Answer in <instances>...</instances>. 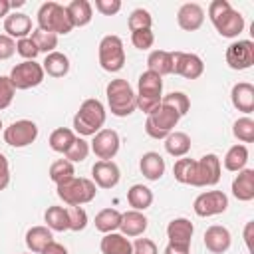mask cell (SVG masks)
I'll list each match as a JSON object with an SVG mask.
<instances>
[{"mask_svg":"<svg viewBox=\"0 0 254 254\" xmlns=\"http://www.w3.org/2000/svg\"><path fill=\"white\" fill-rule=\"evenodd\" d=\"M89 143L83 139V137H75V141L71 143V147L65 151V159L69 161V163H81V161H85L87 159V155H89Z\"/></svg>","mask_w":254,"mask_h":254,"instance_id":"obj_42","label":"cell"},{"mask_svg":"<svg viewBox=\"0 0 254 254\" xmlns=\"http://www.w3.org/2000/svg\"><path fill=\"white\" fill-rule=\"evenodd\" d=\"M44 220H46V226L52 232L69 230V218H67V208L65 206H60V204L48 206V210L44 212Z\"/></svg>","mask_w":254,"mask_h":254,"instance_id":"obj_33","label":"cell"},{"mask_svg":"<svg viewBox=\"0 0 254 254\" xmlns=\"http://www.w3.org/2000/svg\"><path fill=\"white\" fill-rule=\"evenodd\" d=\"M228 208V196L222 190H206L200 192L194 202H192V210L196 216L208 218V216H216L222 214Z\"/></svg>","mask_w":254,"mask_h":254,"instance_id":"obj_11","label":"cell"},{"mask_svg":"<svg viewBox=\"0 0 254 254\" xmlns=\"http://www.w3.org/2000/svg\"><path fill=\"white\" fill-rule=\"evenodd\" d=\"M16 54L24 58V62H34L40 54L38 46L34 44V40L28 36V38H22V40H16Z\"/></svg>","mask_w":254,"mask_h":254,"instance_id":"obj_44","label":"cell"},{"mask_svg":"<svg viewBox=\"0 0 254 254\" xmlns=\"http://www.w3.org/2000/svg\"><path fill=\"white\" fill-rule=\"evenodd\" d=\"M230 101L238 111H242L244 115H250L254 111V85L248 81L234 83L230 89Z\"/></svg>","mask_w":254,"mask_h":254,"instance_id":"obj_19","label":"cell"},{"mask_svg":"<svg viewBox=\"0 0 254 254\" xmlns=\"http://www.w3.org/2000/svg\"><path fill=\"white\" fill-rule=\"evenodd\" d=\"M48 175L56 185H60V183L75 177V169H73V163H69L67 159H58V161H54L50 165V173Z\"/></svg>","mask_w":254,"mask_h":254,"instance_id":"obj_37","label":"cell"},{"mask_svg":"<svg viewBox=\"0 0 254 254\" xmlns=\"http://www.w3.org/2000/svg\"><path fill=\"white\" fill-rule=\"evenodd\" d=\"M147 69L157 75H169L173 73V52L167 50H153L147 58Z\"/></svg>","mask_w":254,"mask_h":254,"instance_id":"obj_28","label":"cell"},{"mask_svg":"<svg viewBox=\"0 0 254 254\" xmlns=\"http://www.w3.org/2000/svg\"><path fill=\"white\" fill-rule=\"evenodd\" d=\"M131 44L137 48V50H149L153 48L155 44V34L153 30H137V32H131Z\"/></svg>","mask_w":254,"mask_h":254,"instance_id":"obj_46","label":"cell"},{"mask_svg":"<svg viewBox=\"0 0 254 254\" xmlns=\"http://www.w3.org/2000/svg\"><path fill=\"white\" fill-rule=\"evenodd\" d=\"M75 137L77 135L73 133V129H69V127H58V129L52 131V135L48 139V145H50L52 151L65 155V151L71 147V143L75 141Z\"/></svg>","mask_w":254,"mask_h":254,"instance_id":"obj_35","label":"cell"},{"mask_svg":"<svg viewBox=\"0 0 254 254\" xmlns=\"http://www.w3.org/2000/svg\"><path fill=\"white\" fill-rule=\"evenodd\" d=\"M153 190L149 189V187H145V185H141V183H137V185H133L129 190H127V202H129V206L133 208V210H139V212H143V210H147L151 204H153Z\"/></svg>","mask_w":254,"mask_h":254,"instance_id":"obj_32","label":"cell"},{"mask_svg":"<svg viewBox=\"0 0 254 254\" xmlns=\"http://www.w3.org/2000/svg\"><path fill=\"white\" fill-rule=\"evenodd\" d=\"M107 119V111L103 107V103L99 99H85L77 113L73 115V133H77L79 137H93L97 131L103 129Z\"/></svg>","mask_w":254,"mask_h":254,"instance_id":"obj_2","label":"cell"},{"mask_svg":"<svg viewBox=\"0 0 254 254\" xmlns=\"http://www.w3.org/2000/svg\"><path fill=\"white\" fill-rule=\"evenodd\" d=\"M54 242V234L48 226H32L26 232V246L32 254H42L48 244Z\"/></svg>","mask_w":254,"mask_h":254,"instance_id":"obj_26","label":"cell"},{"mask_svg":"<svg viewBox=\"0 0 254 254\" xmlns=\"http://www.w3.org/2000/svg\"><path fill=\"white\" fill-rule=\"evenodd\" d=\"M222 165L214 153L202 155L194 165V181L192 187H214L220 181Z\"/></svg>","mask_w":254,"mask_h":254,"instance_id":"obj_10","label":"cell"},{"mask_svg":"<svg viewBox=\"0 0 254 254\" xmlns=\"http://www.w3.org/2000/svg\"><path fill=\"white\" fill-rule=\"evenodd\" d=\"M133 254H159V250L151 238H137L133 242Z\"/></svg>","mask_w":254,"mask_h":254,"instance_id":"obj_49","label":"cell"},{"mask_svg":"<svg viewBox=\"0 0 254 254\" xmlns=\"http://www.w3.org/2000/svg\"><path fill=\"white\" fill-rule=\"evenodd\" d=\"M165 151L175 157V159H181V157H187L189 151H190V137L185 133V131H173L165 137Z\"/></svg>","mask_w":254,"mask_h":254,"instance_id":"obj_30","label":"cell"},{"mask_svg":"<svg viewBox=\"0 0 254 254\" xmlns=\"http://www.w3.org/2000/svg\"><path fill=\"white\" fill-rule=\"evenodd\" d=\"M192 234H194V224H192L189 218H185V216L173 218V220L167 224V238H169V242L190 246Z\"/></svg>","mask_w":254,"mask_h":254,"instance_id":"obj_22","label":"cell"},{"mask_svg":"<svg viewBox=\"0 0 254 254\" xmlns=\"http://www.w3.org/2000/svg\"><path fill=\"white\" fill-rule=\"evenodd\" d=\"M14 95H16V87L12 85L10 77L0 75V111L10 107V103L14 101Z\"/></svg>","mask_w":254,"mask_h":254,"instance_id":"obj_45","label":"cell"},{"mask_svg":"<svg viewBox=\"0 0 254 254\" xmlns=\"http://www.w3.org/2000/svg\"><path fill=\"white\" fill-rule=\"evenodd\" d=\"M163 254H190V246L169 242V244L165 246V252H163Z\"/></svg>","mask_w":254,"mask_h":254,"instance_id":"obj_51","label":"cell"},{"mask_svg":"<svg viewBox=\"0 0 254 254\" xmlns=\"http://www.w3.org/2000/svg\"><path fill=\"white\" fill-rule=\"evenodd\" d=\"M67 14H69V20L73 24V28H83L91 22L93 18V6L91 2L87 0H71L67 6H65Z\"/></svg>","mask_w":254,"mask_h":254,"instance_id":"obj_27","label":"cell"},{"mask_svg":"<svg viewBox=\"0 0 254 254\" xmlns=\"http://www.w3.org/2000/svg\"><path fill=\"white\" fill-rule=\"evenodd\" d=\"M105 95H107L109 111L115 117H127L137 109V97L127 79L121 77L111 79L105 87Z\"/></svg>","mask_w":254,"mask_h":254,"instance_id":"obj_3","label":"cell"},{"mask_svg":"<svg viewBox=\"0 0 254 254\" xmlns=\"http://www.w3.org/2000/svg\"><path fill=\"white\" fill-rule=\"evenodd\" d=\"M208 18L222 38H238L246 26L244 16L234 10L228 0H212L208 4Z\"/></svg>","mask_w":254,"mask_h":254,"instance_id":"obj_1","label":"cell"},{"mask_svg":"<svg viewBox=\"0 0 254 254\" xmlns=\"http://www.w3.org/2000/svg\"><path fill=\"white\" fill-rule=\"evenodd\" d=\"M65 208H67V218H69V230H73V232L83 230L89 222L85 208L83 206H65Z\"/></svg>","mask_w":254,"mask_h":254,"instance_id":"obj_43","label":"cell"},{"mask_svg":"<svg viewBox=\"0 0 254 254\" xmlns=\"http://www.w3.org/2000/svg\"><path fill=\"white\" fill-rule=\"evenodd\" d=\"M97 56H99V65L109 71V73H117L123 69L125 65V48H123V40L115 34H109L105 38H101L99 48H97Z\"/></svg>","mask_w":254,"mask_h":254,"instance_id":"obj_7","label":"cell"},{"mask_svg":"<svg viewBox=\"0 0 254 254\" xmlns=\"http://www.w3.org/2000/svg\"><path fill=\"white\" fill-rule=\"evenodd\" d=\"M194 165H196V159H187V157L177 159V163L173 165V177H175V181L181 183V185H190L192 187V181H194Z\"/></svg>","mask_w":254,"mask_h":254,"instance_id":"obj_36","label":"cell"},{"mask_svg":"<svg viewBox=\"0 0 254 254\" xmlns=\"http://www.w3.org/2000/svg\"><path fill=\"white\" fill-rule=\"evenodd\" d=\"M147 216L139 210H127V212H121V224H119V232L127 238H135V236H141L145 230H147Z\"/></svg>","mask_w":254,"mask_h":254,"instance_id":"obj_20","label":"cell"},{"mask_svg":"<svg viewBox=\"0 0 254 254\" xmlns=\"http://www.w3.org/2000/svg\"><path fill=\"white\" fill-rule=\"evenodd\" d=\"M4 143L16 149L28 147L38 139V125L32 119H18L4 129Z\"/></svg>","mask_w":254,"mask_h":254,"instance_id":"obj_9","label":"cell"},{"mask_svg":"<svg viewBox=\"0 0 254 254\" xmlns=\"http://www.w3.org/2000/svg\"><path fill=\"white\" fill-rule=\"evenodd\" d=\"M30 38L34 40V44L38 46V50L44 52L46 56L52 54V52H56V48H58V36L52 34V32H46V30L36 28V30H32Z\"/></svg>","mask_w":254,"mask_h":254,"instance_id":"obj_38","label":"cell"},{"mask_svg":"<svg viewBox=\"0 0 254 254\" xmlns=\"http://www.w3.org/2000/svg\"><path fill=\"white\" fill-rule=\"evenodd\" d=\"M16 54V40H12L6 34H0V62L10 60Z\"/></svg>","mask_w":254,"mask_h":254,"instance_id":"obj_48","label":"cell"},{"mask_svg":"<svg viewBox=\"0 0 254 254\" xmlns=\"http://www.w3.org/2000/svg\"><path fill=\"white\" fill-rule=\"evenodd\" d=\"M4 32L12 40H22L32 34V18L24 12H12L4 18Z\"/></svg>","mask_w":254,"mask_h":254,"instance_id":"obj_18","label":"cell"},{"mask_svg":"<svg viewBox=\"0 0 254 254\" xmlns=\"http://www.w3.org/2000/svg\"><path fill=\"white\" fill-rule=\"evenodd\" d=\"M161 103H165V105L173 107L181 117H183V115H187V113H189V109H190V99H189L183 91H173V93L163 95Z\"/></svg>","mask_w":254,"mask_h":254,"instance_id":"obj_41","label":"cell"},{"mask_svg":"<svg viewBox=\"0 0 254 254\" xmlns=\"http://www.w3.org/2000/svg\"><path fill=\"white\" fill-rule=\"evenodd\" d=\"M0 131H2V119H0Z\"/></svg>","mask_w":254,"mask_h":254,"instance_id":"obj_56","label":"cell"},{"mask_svg":"<svg viewBox=\"0 0 254 254\" xmlns=\"http://www.w3.org/2000/svg\"><path fill=\"white\" fill-rule=\"evenodd\" d=\"M179 119H181V115L173 107L161 103L155 111H151L147 115V119H145V133L151 139H165L169 133L175 131Z\"/></svg>","mask_w":254,"mask_h":254,"instance_id":"obj_6","label":"cell"},{"mask_svg":"<svg viewBox=\"0 0 254 254\" xmlns=\"http://www.w3.org/2000/svg\"><path fill=\"white\" fill-rule=\"evenodd\" d=\"M226 64L230 69L242 71L254 65V42L252 40H236L226 48Z\"/></svg>","mask_w":254,"mask_h":254,"instance_id":"obj_13","label":"cell"},{"mask_svg":"<svg viewBox=\"0 0 254 254\" xmlns=\"http://www.w3.org/2000/svg\"><path fill=\"white\" fill-rule=\"evenodd\" d=\"M177 24L185 32H194L204 24V10L196 2H187L177 12Z\"/></svg>","mask_w":254,"mask_h":254,"instance_id":"obj_16","label":"cell"},{"mask_svg":"<svg viewBox=\"0 0 254 254\" xmlns=\"http://www.w3.org/2000/svg\"><path fill=\"white\" fill-rule=\"evenodd\" d=\"M232 194L236 200L240 202H248L254 198V171L252 169H242L238 171V175L234 177L232 181V187H230Z\"/></svg>","mask_w":254,"mask_h":254,"instance_id":"obj_23","label":"cell"},{"mask_svg":"<svg viewBox=\"0 0 254 254\" xmlns=\"http://www.w3.org/2000/svg\"><path fill=\"white\" fill-rule=\"evenodd\" d=\"M232 135L240 143H252L254 141V119L248 117V115L238 117L232 125Z\"/></svg>","mask_w":254,"mask_h":254,"instance_id":"obj_39","label":"cell"},{"mask_svg":"<svg viewBox=\"0 0 254 254\" xmlns=\"http://www.w3.org/2000/svg\"><path fill=\"white\" fill-rule=\"evenodd\" d=\"M42 254H67V248H65L64 244H60V242L54 240L52 244L46 246V250H44Z\"/></svg>","mask_w":254,"mask_h":254,"instance_id":"obj_52","label":"cell"},{"mask_svg":"<svg viewBox=\"0 0 254 254\" xmlns=\"http://www.w3.org/2000/svg\"><path fill=\"white\" fill-rule=\"evenodd\" d=\"M56 192L64 200V204H67V206H81V204H87V202H91L95 198L97 187H95V183L91 179L71 177V179L56 185Z\"/></svg>","mask_w":254,"mask_h":254,"instance_id":"obj_4","label":"cell"},{"mask_svg":"<svg viewBox=\"0 0 254 254\" xmlns=\"http://www.w3.org/2000/svg\"><path fill=\"white\" fill-rule=\"evenodd\" d=\"M24 4H26L24 0H14V2H10V8H14V10H16V8H22Z\"/></svg>","mask_w":254,"mask_h":254,"instance_id":"obj_55","label":"cell"},{"mask_svg":"<svg viewBox=\"0 0 254 254\" xmlns=\"http://www.w3.org/2000/svg\"><path fill=\"white\" fill-rule=\"evenodd\" d=\"M10 185V163L6 155L0 153V190H4Z\"/></svg>","mask_w":254,"mask_h":254,"instance_id":"obj_50","label":"cell"},{"mask_svg":"<svg viewBox=\"0 0 254 254\" xmlns=\"http://www.w3.org/2000/svg\"><path fill=\"white\" fill-rule=\"evenodd\" d=\"M232 244V234L226 226L212 224L204 230V246L212 254H224Z\"/></svg>","mask_w":254,"mask_h":254,"instance_id":"obj_17","label":"cell"},{"mask_svg":"<svg viewBox=\"0 0 254 254\" xmlns=\"http://www.w3.org/2000/svg\"><path fill=\"white\" fill-rule=\"evenodd\" d=\"M119 145H121V139H119V133L115 129H107L103 127L101 131H97L89 143V149L93 151V155L99 159V161H111L117 153H119Z\"/></svg>","mask_w":254,"mask_h":254,"instance_id":"obj_12","label":"cell"},{"mask_svg":"<svg viewBox=\"0 0 254 254\" xmlns=\"http://www.w3.org/2000/svg\"><path fill=\"white\" fill-rule=\"evenodd\" d=\"M24 254H32V252H24Z\"/></svg>","mask_w":254,"mask_h":254,"instance_id":"obj_57","label":"cell"},{"mask_svg":"<svg viewBox=\"0 0 254 254\" xmlns=\"http://www.w3.org/2000/svg\"><path fill=\"white\" fill-rule=\"evenodd\" d=\"M127 26L131 32H137V30H151L153 26V16L149 10L145 8H135L129 18H127Z\"/></svg>","mask_w":254,"mask_h":254,"instance_id":"obj_40","label":"cell"},{"mask_svg":"<svg viewBox=\"0 0 254 254\" xmlns=\"http://www.w3.org/2000/svg\"><path fill=\"white\" fill-rule=\"evenodd\" d=\"M42 67H44V73H48L50 77H64L69 71V58L56 50L44 58Z\"/></svg>","mask_w":254,"mask_h":254,"instance_id":"obj_29","label":"cell"},{"mask_svg":"<svg viewBox=\"0 0 254 254\" xmlns=\"http://www.w3.org/2000/svg\"><path fill=\"white\" fill-rule=\"evenodd\" d=\"M121 179V171L113 161H97L91 167V181L97 189H113Z\"/></svg>","mask_w":254,"mask_h":254,"instance_id":"obj_15","label":"cell"},{"mask_svg":"<svg viewBox=\"0 0 254 254\" xmlns=\"http://www.w3.org/2000/svg\"><path fill=\"white\" fill-rule=\"evenodd\" d=\"M204 71V62L200 56L190 52H173V73L185 79H198Z\"/></svg>","mask_w":254,"mask_h":254,"instance_id":"obj_14","label":"cell"},{"mask_svg":"<svg viewBox=\"0 0 254 254\" xmlns=\"http://www.w3.org/2000/svg\"><path fill=\"white\" fill-rule=\"evenodd\" d=\"M139 169H141V175L147 179V181H159L165 171H167V165H165V159L155 153V151H147L141 155V161H139Z\"/></svg>","mask_w":254,"mask_h":254,"instance_id":"obj_24","label":"cell"},{"mask_svg":"<svg viewBox=\"0 0 254 254\" xmlns=\"http://www.w3.org/2000/svg\"><path fill=\"white\" fill-rule=\"evenodd\" d=\"M99 248H101V254H133V242L121 232L103 234Z\"/></svg>","mask_w":254,"mask_h":254,"instance_id":"obj_25","label":"cell"},{"mask_svg":"<svg viewBox=\"0 0 254 254\" xmlns=\"http://www.w3.org/2000/svg\"><path fill=\"white\" fill-rule=\"evenodd\" d=\"M252 232H254V222H246L244 226V244L252 252Z\"/></svg>","mask_w":254,"mask_h":254,"instance_id":"obj_53","label":"cell"},{"mask_svg":"<svg viewBox=\"0 0 254 254\" xmlns=\"http://www.w3.org/2000/svg\"><path fill=\"white\" fill-rule=\"evenodd\" d=\"M95 10L103 16H115L121 10L119 0H95Z\"/></svg>","mask_w":254,"mask_h":254,"instance_id":"obj_47","label":"cell"},{"mask_svg":"<svg viewBox=\"0 0 254 254\" xmlns=\"http://www.w3.org/2000/svg\"><path fill=\"white\" fill-rule=\"evenodd\" d=\"M10 0H0V18H6L10 14Z\"/></svg>","mask_w":254,"mask_h":254,"instance_id":"obj_54","label":"cell"},{"mask_svg":"<svg viewBox=\"0 0 254 254\" xmlns=\"http://www.w3.org/2000/svg\"><path fill=\"white\" fill-rule=\"evenodd\" d=\"M139 97H149V99H163V77L153 73V71H143L137 79V93Z\"/></svg>","mask_w":254,"mask_h":254,"instance_id":"obj_21","label":"cell"},{"mask_svg":"<svg viewBox=\"0 0 254 254\" xmlns=\"http://www.w3.org/2000/svg\"><path fill=\"white\" fill-rule=\"evenodd\" d=\"M10 81L16 89H32V87H38L46 73H44V67L42 64H38L36 60L34 62H20L16 64L12 69H10Z\"/></svg>","mask_w":254,"mask_h":254,"instance_id":"obj_8","label":"cell"},{"mask_svg":"<svg viewBox=\"0 0 254 254\" xmlns=\"http://www.w3.org/2000/svg\"><path fill=\"white\" fill-rule=\"evenodd\" d=\"M38 28L56 36H65L73 30V24L65 6H62L60 2H44L38 10Z\"/></svg>","mask_w":254,"mask_h":254,"instance_id":"obj_5","label":"cell"},{"mask_svg":"<svg viewBox=\"0 0 254 254\" xmlns=\"http://www.w3.org/2000/svg\"><path fill=\"white\" fill-rule=\"evenodd\" d=\"M93 224H95V228L101 234L117 232L119 230V224H121V212L117 208H103V210H99L95 214Z\"/></svg>","mask_w":254,"mask_h":254,"instance_id":"obj_34","label":"cell"},{"mask_svg":"<svg viewBox=\"0 0 254 254\" xmlns=\"http://www.w3.org/2000/svg\"><path fill=\"white\" fill-rule=\"evenodd\" d=\"M246 163H248V147L242 143H236L226 151L220 165H224V169L230 173H238V171L246 169Z\"/></svg>","mask_w":254,"mask_h":254,"instance_id":"obj_31","label":"cell"}]
</instances>
